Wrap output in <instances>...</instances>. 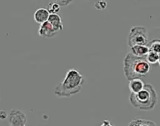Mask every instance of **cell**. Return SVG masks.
I'll use <instances>...</instances> for the list:
<instances>
[{
  "label": "cell",
  "mask_w": 160,
  "mask_h": 126,
  "mask_svg": "<svg viewBox=\"0 0 160 126\" xmlns=\"http://www.w3.org/2000/svg\"><path fill=\"white\" fill-rule=\"evenodd\" d=\"M38 33V35L42 38H51L57 33V32L47 20L42 24H40Z\"/></svg>",
  "instance_id": "cell-6"
},
{
  "label": "cell",
  "mask_w": 160,
  "mask_h": 126,
  "mask_svg": "<svg viewBox=\"0 0 160 126\" xmlns=\"http://www.w3.org/2000/svg\"><path fill=\"white\" fill-rule=\"evenodd\" d=\"M56 2H57L60 6H67V5H69L71 2L72 1H55Z\"/></svg>",
  "instance_id": "cell-16"
},
{
  "label": "cell",
  "mask_w": 160,
  "mask_h": 126,
  "mask_svg": "<svg viewBox=\"0 0 160 126\" xmlns=\"http://www.w3.org/2000/svg\"><path fill=\"white\" fill-rule=\"evenodd\" d=\"M8 117L7 112L4 110H0V119L4 120Z\"/></svg>",
  "instance_id": "cell-17"
},
{
  "label": "cell",
  "mask_w": 160,
  "mask_h": 126,
  "mask_svg": "<svg viewBox=\"0 0 160 126\" xmlns=\"http://www.w3.org/2000/svg\"><path fill=\"white\" fill-rule=\"evenodd\" d=\"M46 9L50 14H57L61 10V6L56 1H52L48 3Z\"/></svg>",
  "instance_id": "cell-14"
},
{
  "label": "cell",
  "mask_w": 160,
  "mask_h": 126,
  "mask_svg": "<svg viewBox=\"0 0 160 126\" xmlns=\"http://www.w3.org/2000/svg\"><path fill=\"white\" fill-rule=\"evenodd\" d=\"M151 120L144 119L141 117H136L132 119L129 123L128 126H145Z\"/></svg>",
  "instance_id": "cell-13"
},
{
  "label": "cell",
  "mask_w": 160,
  "mask_h": 126,
  "mask_svg": "<svg viewBox=\"0 0 160 126\" xmlns=\"http://www.w3.org/2000/svg\"><path fill=\"white\" fill-rule=\"evenodd\" d=\"M48 21L51 24L54 29L58 32L63 30V24L61 16L58 14H49Z\"/></svg>",
  "instance_id": "cell-8"
},
{
  "label": "cell",
  "mask_w": 160,
  "mask_h": 126,
  "mask_svg": "<svg viewBox=\"0 0 160 126\" xmlns=\"http://www.w3.org/2000/svg\"><path fill=\"white\" fill-rule=\"evenodd\" d=\"M84 78L78 70L72 68L68 71L61 83L54 89V94L59 97H68L79 93L84 85Z\"/></svg>",
  "instance_id": "cell-1"
},
{
  "label": "cell",
  "mask_w": 160,
  "mask_h": 126,
  "mask_svg": "<svg viewBox=\"0 0 160 126\" xmlns=\"http://www.w3.org/2000/svg\"><path fill=\"white\" fill-rule=\"evenodd\" d=\"M129 48V52L137 57H146L149 53V48L146 45H134Z\"/></svg>",
  "instance_id": "cell-10"
},
{
  "label": "cell",
  "mask_w": 160,
  "mask_h": 126,
  "mask_svg": "<svg viewBox=\"0 0 160 126\" xmlns=\"http://www.w3.org/2000/svg\"><path fill=\"white\" fill-rule=\"evenodd\" d=\"M9 126H26L27 121L26 114L20 110L12 109L9 114Z\"/></svg>",
  "instance_id": "cell-5"
},
{
  "label": "cell",
  "mask_w": 160,
  "mask_h": 126,
  "mask_svg": "<svg viewBox=\"0 0 160 126\" xmlns=\"http://www.w3.org/2000/svg\"><path fill=\"white\" fill-rule=\"evenodd\" d=\"M146 60L147 62L151 65H154V64H158L159 65V54L149 52V53L146 56Z\"/></svg>",
  "instance_id": "cell-12"
},
{
  "label": "cell",
  "mask_w": 160,
  "mask_h": 126,
  "mask_svg": "<svg viewBox=\"0 0 160 126\" xmlns=\"http://www.w3.org/2000/svg\"><path fill=\"white\" fill-rule=\"evenodd\" d=\"M94 6L98 10L105 9L107 6V2L104 1H98L96 2Z\"/></svg>",
  "instance_id": "cell-15"
},
{
  "label": "cell",
  "mask_w": 160,
  "mask_h": 126,
  "mask_svg": "<svg viewBox=\"0 0 160 126\" xmlns=\"http://www.w3.org/2000/svg\"><path fill=\"white\" fill-rule=\"evenodd\" d=\"M151 70V65L147 62L145 57L135 56L129 52L124 58L123 71L128 81L144 76Z\"/></svg>",
  "instance_id": "cell-2"
},
{
  "label": "cell",
  "mask_w": 160,
  "mask_h": 126,
  "mask_svg": "<svg viewBox=\"0 0 160 126\" xmlns=\"http://www.w3.org/2000/svg\"><path fill=\"white\" fill-rule=\"evenodd\" d=\"M158 101L156 91L149 83H146L142 89L138 93H131L129 95V102L131 106L140 110L149 111L154 109Z\"/></svg>",
  "instance_id": "cell-3"
},
{
  "label": "cell",
  "mask_w": 160,
  "mask_h": 126,
  "mask_svg": "<svg viewBox=\"0 0 160 126\" xmlns=\"http://www.w3.org/2000/svg\"><path fill=\"white\" fill-rule=\"evenodd\" d=\"M145 83L140 78H135L129 81L128 88L131 93L136 94L139 92L144 86Z\"/></svg>",
  "instance_id": "cell-9"
},
{
  "label": "cell",
  "mask_w": 160,
  "mask_h": 126,
  "mask_svg": "<svg viewBox=\"0 0 160 126\" xmlns=\"http://www.w3.org/2000/svg\"><path fill=\"white\" fill-rule=\"evenodd\" d=\"M49 14L46 8L41 7L38 9L34 13V19L36 23L42 24L48 20Z\"/></svg>",
  "instance_id": "cell-7"
},
{
  "label": "cell",
  "mask_w": 160,
  "mask_h": 126,
  "mask_svg": "<svg viewBox=\"0 0 160 126\" xmlns=\"http://www.w3.org/2000/svg\"><path fill=\"white\" fill-rule=\"evenodd\" d=\"M149 48V52L159 54L160 53V40L158 38L152 40L146 45Z\"/></svg>",
  "instance_id": "cell-11"
},
{
  "label": "cell",
  "mask_w": 160,
  "mask_h": 126,
  "mask_svg": "<svg viewBox=\"0 0 160 126\" xmlns=\"http://www.w3.org/2000/svg\"><path fill=\"white\" fill-rule=\"evenodd\" d=\"M101 126H114L113 125L109 120H107V119H105L102 121V123L101 124Z\"/></svg>",
  "instance_id": "cell-18"
},
{
  "label": "cell",
  "mask_w": 160,
  "mask_h": 126,
  "mask_svg": "<svg viewBox=\"0 0 160 126\" xmlns=\"http://www.w3.org/2000/svg\"><path fill=\"white\" fill-rule=\"evenodd\" d=\"M148 34L146 27L133 26L130 29L128 37V45L130 48L134 45H147Z\"/></svg>",
  "instance_id": "cell-4"
}]
</instances>
